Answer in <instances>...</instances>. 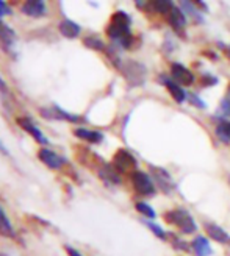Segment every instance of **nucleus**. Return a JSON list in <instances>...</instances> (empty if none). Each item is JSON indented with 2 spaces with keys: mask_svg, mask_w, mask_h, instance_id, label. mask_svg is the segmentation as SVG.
Segmentation results:
<instances>
[{
  "mask_svg": "<svg viewBox=\"0 0 230 256\" xmlns=\"http://www.w3.org/2000/svg\"><path fill=\"white\" fill-rule=\"evenodd\" d=\"M168 22H169L171 27L178 33V32H182L186 27V22L188 20H186V16H185V12L182 11V8L174 6L171 10V12L168 14Z\"/></svg>",
  "mask_w": 230,
  "mask_h": 256,
  "instance_id": "obj_14",
  "label": "nucleus"
},
{
  "mask_svg": "<svg viewBox=\"0 0 230 256\" xmlns=\"http://www.w3.org/2000/svg\"><path fill=\"white\" fill-rule=\"evenodd\" d=\"M205 232H207V234L213 239V240H216V242H219V244H230V234L225 232L224 228H221L219 225H216V224H210V222H207L205 225Z\"/></svg>",
  "mask_w": 230,
  "mask_h": 256,
  "instance_id": "obj_13",
  "label": "nucleus"
},
{
  "mask_svg": "<svg viewBox=\"0 0 230 256\" xmlns=\"http://www.w3.org/2000/svg\"><path fill=\"white\" fill-rule=\"evenodd\" d=\"M180 8L183 10V12L186 11L188 14H193V18H194L197 22H203V18H202V14H200V11L196 10V6H194L193 2H180Z\"/></svg>",
  "mask_w": 230,
  "mask_h": 256,
  "instance_id": "obj_24",
  "label": "nucleus"
},
{
  "mask_svg": "<svg viewBox=\"0 0 230 256\" xmlns=\"http://www.w3.org/2000/svg\"><path fill=\"white\" fill-rule=\"evenodd\" d=\"M119 69L122 70V74L125 75L127 82H129L132 86H139L146 82V76H147V70L143 66L141 62L129 60V61H124L121 62Z\"/></svg>",
  "mask_w": 230,
  "mask_h": 256,
  "instance_id": "obj_3",
  "label": "nucleus"
},
{
  "mask_svg": "<svg viewBox=\"0 0 230 256\" xmlns=\"http://www.w3.org/2000/svg\"><path fill=\"white\" fill-rule=\"evenodd\" d=\"M186 98H188L194 106H197V108H200V110H205V108H207V104H205V102H203L197 94H188Z\"/></svg>",
  "mask_w": 230,
  "mask_h": 256,
  "instance_id": "obj_28",
  "label": "nucleus"
},
{
  "mask_svg": "<svg viewBox=\"0 0 230 256\" xmlns=\"http://www.w3.org/2000/svg\"><path fill=\"white\" fill-rule=\"evenodd\" d=\"M100 176L102 180H105L111 184H119L121 183V178H119V174L118 170L113 168V164H104V168L100 169Z\"/></svg>",
  "mask_w": 230,
  "mask_h": 256,
  "instance_id": "obj_20",
  "label": "nucleus"
},
{
  "mask_svg": "<svg viewBox=\"0 0 230 256\" xmlns=\"http://www.w3.org/2000/svg\"><path fill=\"white\" fill-rule=\"evenodd\" d=\"M216 136L219 138V140H222L224 144L230 142V122L227 119H219L218 125H216Z\"/></svg>",
  "mask_w": 230,
  "mask_h": 256,
  "instance_id": "obj_21",
  "label": "nucleus"
},
{
  "mask_svg": "<svg viewBox=\"0 0 230 256\" xmlns=\"http://www.w3.org/2000/svg\"><path fill=\"white\" fill-rule=\"evenodd\" d=\"M38 158H40V161L43 164H46L49 169H52V170H58L63 168V164L66 162V160L60 156L58 153H55L54 150H50L47 147H43L40 148V152H38Z\"/></svg>",
  "mask_w": 230,
  "mask_h": 256,
  "instance_id": "obj_7",
  "label": "nucleus"
},
{
  "mask_svg": "<svg viewBox=\"0 0 230 256\" xmlns=\"http://www.w3.org/2000/svg\"><path fill=\"white\" fill-rule=\"evenodd\" d=\"M136 166H138V162H136L135 156L130 152H127L124 148L118 150L116 155L113 156V168L118 172H122V174L132 172L133 174L136 170Z\"/></svg>",
  "mask_w": 230,
  "mask_h": 256,
  "instance_id": "obj_6",
  "label": "nucleus"
},
{
  "mask_svg": "<svg viewBox=\"0 0 230 256\" xmlns=\"http://www.w3.org/2000/svg\"><path fill=\"white\" fill-rule=\"evenodd\" d=\"M219 111H221L222 116H225V118L230 116V84H228L227 91H225V94H224V97H222V100H221Z\"/></svg>",
  "mask_w": 230,
  "mask_h": 256,
  "instance_id": "obj_26",
  "label": "nucleus"
},
{
  "mask_svg": "<svg viewBox=\"0 0 230 256\" xmlns=\"http://www.w3.org/2000/svg\"><path fill=\"white\" fill-rule=\"evenodd\" d=\"M0 153H4V155H8V148L4 146L2 140H0Z\"/></svg>",
  "mask_w": 230,
  "mask_h": 256,
  "instance_id": "obj_34",
  "label": "nucleus"
},
{
  "mask_svg": "<svg viewBox=\"0 0 230 256\" xmlns=\"http://www.w3.org/2000/svg\"><path fill=\"white\" fill-rule=\"evenodd\" d=\"M0 236L8 238V239L16 238V232H15V228H13V224L8 219L7 211L4 210L2 204H0Z\"/></svg>",
  "mask_w": 230,
  "mask_h": 256,
  "instance_id": "obj_17",
  "label": "nucleus"
},
{
  "mask_svg": "<svg viewBox=\"0 0 230 256\" xmlns=\"http://www.w3.org/2000/svg\"><path fill=\"white\" fill-rule=\"evenodd\" d=\"M150 174H152V182L155 183L164 194H171L172 190H175L177 188L175 182L172 180L171 174L166 169L158 168V166H150Z\"/></svg>",
  "mask_w": 230,
  "mask_h": 256,
  "instance_id": "obj_4",
  "label": "nucleus"
},
{
  "mask_svg": "<svg viewBox=\"0 0 230 256\" xmlns=\"http://www.w3.org/2000/svg\"><path fill=\"white\" fill-rule=\"evenodd\" d=\"M171 75H172V78H174V82L177 84L180 83V84L189 86V84L194 83L193 72H191L189 69H186L180 62H172L171 64Z\"/></svg>",
  "mask_w": 230,
  "mask_h": 256,
  "instance_id": "obj_10",
  "label": "nucleus"
},
{
  "mask_svg": "<svg viewBox=\"0 0 230 256\" xmlns=\"http://www.w3.org/2000/svg\"><path fill=\"white\" fill-rule=\"evenodd\" d=\"M21 11L29 18H43L47 12V6L43 0H29V2H24Z\"/></svg>",
  "mask_w": 230,
  "mask_h": 256,
  "instance_id": "obj_11",
  "label": "nucleus"
},
{
  "mask_svg": "<svg viewBox=\"0 0 230 256\" xmlns=\"http://www.w3.org/2000/svg\"><path fill=\"white\" fill-rule=\"evenodd\" d=\"M58 30H60V33L63 36L68 38V40H75V38H79V34L82 32V27L77 22L71 20V19H65V20L60 22Z\"/></svg>",
  "mask_w": 230,
  "mask_h": 256,
  "instance_id": "obj_15",
  "label": "nucleus"
},
{
  "mask_svg": "<svg viewBox=\"0 0 230 256\" xmlns=\"http://www.w3.org/2000/svg\"><path fill=\"white\" fill-rule=\"evenodd\" d=\"M163 83L166 84V88L169 89V94L172 96V98L177 102V104H183V102L186 100V92L183 91V89L178 86L175 82H172V80H169V78H166V80H163Z\"/></svg>",
  "mask_w": 230,
  "mask_h": 256,
  "instance_id": "obj_19",
  "label": "nucleus"
},
{
  "mask_svg": "<svg viewBox=\"0 0 230 256\" xmlns=\"http://www.w3.org/2000/svg\"><path fill=\"white\" fill-rule=\"evenodd\" d=\"M74 134L82 139V140H88V142L91 144H100L102 140H104V134L100 132H96V130H88V128H75Z\"/></svg>",
  "mask_w": 230,
  "mask_h": 256,
  "instance_id": "obj_16",
  "label": "nucleus"
},
{
  "mask_svg": "<svg viewBox=\"0 0 230 256\" xmlns=\"http://www.w3.org/2000/svg\"><path fill=\"white\" fill-rule=\"evenodd\" d=\"M150 6L157 12H160V14L168 16L171 12V10L174 8V4L169 2V0H155V2H150Z\"/></svg>",
  "mask_w": 230,
  "mask_h": 256,
  "instance_id": "obj_22",
  "label": "nucleus"
},
{
  "mask_svg": "<svg viewBox=\"0 0 230 256\" xmlns=\"http://www.w3.org/2000/svg\"><path fill=\"white\" fill-rule=\"evenodd\" d=\"M132 184L138 194H141V196L150 197L155 194V186H153L152 176L143 170H135L132 174Z\"/></svg>",
  "mask_w": 230,
  "mask_h": 256,
  "instance_id": "obj_5",
  "label": "nucleus"
},
{
  "mask_svg": "<svg viewBox=\"0 0 230 256\" xmlns=\"http://www.w3.org/2000/svg\"><path fill=\"white\" fill-rule=\"evenodd\" d=\"M228 54H230V48H228Z\"/></svg>",
  "mask_w": 230,
  "mask_h": 256,
  "instance_id": "obj_35",
  "label": "nucleus"
},
{
  "mask_svg": "<svg viewBox=\"0 0 230 256\" xmlns=\"http://www.w3.org/2000/svg\"><path fill=\"white\" fill-rule=\"evenodd\" d=\"M130 25H132V18L125 11H116L111 16V20L107 27V34L114 44H118L122 48H129L133 40Z\"/></svg>",
  "mask_w": 230,
  "mask_h": 256,
  "instance_id": "obj_1",
  "label": "nucleus"
},
{
  "mask_svg": "<svg viewBox=\"0 0 230 256\" xmlns=\"http://www.w3.org/2000/svg\"><path fill=\"white\" fill-rule=\"evenodd\" d=\"M146 225L149 226V230H150V232H152L153 234H155L157 238H160V239H166V238H168V234L164 233V230H163L160 225L153 224V222H146Z\"/></svg>",
  "mask_w": 230,
  "mask_h": 256,
  "instance_id": "obj_27",
  "label": "nucleus"
},
{
  "mask_svg": "<svg viewBox=\"0 0 230 256\" xmlns=\"http://www.w3.org/2000/svg\"><path fill=\"white\" fill-rule=\"evenodd\" d=\"M0 94H8V86H7V83L4 82V78L0 76Z\"/></svg>",
  "mask_w": 230,
  "mask_h": 256,
  "instance_id": "obj_32",
  "label": "nucleus"
},
{
  "mask_svg": "<svg viewBox=\"0 0 230 256\" xmlns=\"http://www.w3.org/2000/svg\"><path fill=\"white\" fill-rule=\"evenodd\" d=\"M65 250H66L68 256H83L79 250L74 248V247H71V246H65Z\"/></svg>",
  "mask_w": 230,
  "mask_h": 256,
  "instance_id": "obj_31",
  "label": "nucleus"
},
{
  "mask_svg": "<svg viewBox=\"0 0 230 256\" xmlns=\"http://www.w3.org/2000/svg\"><path fill=\"white\" fill-rule=\"evenodd\" d=\"M135 208H136L138 212H141V216H146V217H149V219H155V217H157L155 210H153L150 204L144 203V202H136Z\"/></svg>",
  "mask_w": 230,
  "mask_h": 256,
  "instance_id": "obj_23",
  "label": "nucleus"
},
{
  "mask_svg": "<svg viewBox=\"0 0 230 256\" xmlns=\"http://www.w3.org/2000/svg\"><path fill=\"white\" fill-rule=\"evenodd\" d=\"M216 83H218V78H216V76H210V75L202 76V84L211 86V84H216Z\"/></svg>",
  "mask_w": 230,
  "mask_h": 256,
  "instance_id": "obj_29",
  "label": "nucleus"
},
{
  "mask_svg": "<svg viewBox=\"0 0 230 256\" xmlns=\"http://www.w3.org/2000/svg\"><path fill=\"white\" fill-rule=\"evenodd\" d=\"M5 14H11V8L7 5V2L0 0V18L5 16Z\"/></svg>",
  "mask_w": 230,
  "mask_h": 256,
  "instance_id": "obj_30",
  "label": "nucleus"
},
{
  "mask_svg": "<svg viewBox=\"0 0 230 256\" xmlns=\"http://www.w3.org/2000/svg\"><path fill=\"white\" fill-rule=\"evenodd\" d=\"M193 4H194V6H197V8H200V10H205V11L208 10V8H207V5L203 4V2H193Z\"/></svg>",
  "mask_w": 230,
  "mask_h": 256,
  "instance_id": "obj_33",
  "label": "nucleus"
},
{
  "mask_svg": "<svg viewBox=\"0 0 230 256\" xmlns=\"http://www.w3.org/2000/svg\"><path fill=\"white\" fill-rule=\"evenodd\" d=\"M164 220L178 226V228H180V232L185 233V234H191V233H194L197 230V224L194 222L193 217H191V214L186 210H182V208H177V210L166 212L164 214Z\"/></svg>",
  "mask_w": 230,
  "mask_h": 256,
  "instance_id": "obj_2",
  "label": "nucleus"
},
{
  "mask_svg": "<svg viewBox=\"0 0 230 256\" xmlns=\"http://www.w3.org/2000/svg\"><path fill=\"white\" fill-rule=\"evenodd\" d=\"M41 114L46 119H54V120H68V122H80L82 119L75 114H71L65 110H61L58 105H54L50 108H41Z\"/></svg>",
  "mask_w": 230,
  "mask_h": 256,
  "instance_id": "obj_9",
  "label": "nucleus"
},
{
  "mask_svg": "<svg viewBox=\"0 0 230 256\" xmlns=\"http://www.w3.org/2000/svg\"><path fill=\"white\" fill-rule=\"evenodd\" d=\"M191 247H193V250L196 252L197 256H210V254L213 253L210 242L207 240V238H203V236L194 238V240H193V244H191Z\"/></svg>",
  "mask_w": 230,
  "mask_h": 256,
  "instance_id": "obj_18",
  "label": "nucleus"
},
{
  "mask_svg": "<svg viewBox=\"0 0 230 256\" xmlns=\"http://www.w3.org/2000/svg\"><path fill=\"white\" fill-rule=\"evenodd\" d=\"M16 44V33L10 25H7L5 22L0 20V46H2L4 50L7 52H11L13 46Z\"/></svg>",
  "mask_w": 230,
  "mask_h": 256,
  "instance_id": "obj_12",
  "label": "nucleus"
},
{
  "mask_svg": "<svg viewBox=\"0 0 230 256\" xmlns=\"http://www.w3.org/2000/svg\"><path fill=\"white\" fill-rule=\"evenodd\" d=\"M18 124H19V126L22 128L24 132H27L36 140V142H40L41 146H47L49 144V139L43 134V132L40 130V128H38V125L30 118H27V116L19 118Z\"/></svg>",
  "mask_w": 230,
  "mask_h": 256,
  "instance_id": "obj_8",
  "label": "nucleus"
},
{
  "mask_svg": "<svg viewBox=\"0 0 230 256\" xmlns=\"http://www.w3.org/2000/svg\"><path fill=\"white\" fill-rule=\"evenodd\" d=\"M83 44L89 48H93V50H104L105 48V44L104 41L100 40V38L97 36H88L83 40Z\"/></svg>",
  "mask_w": 230,
  "mask_h": 256,
  "instance_id": "obj_25",
  "label": "nucleus"
}]
</instances>
